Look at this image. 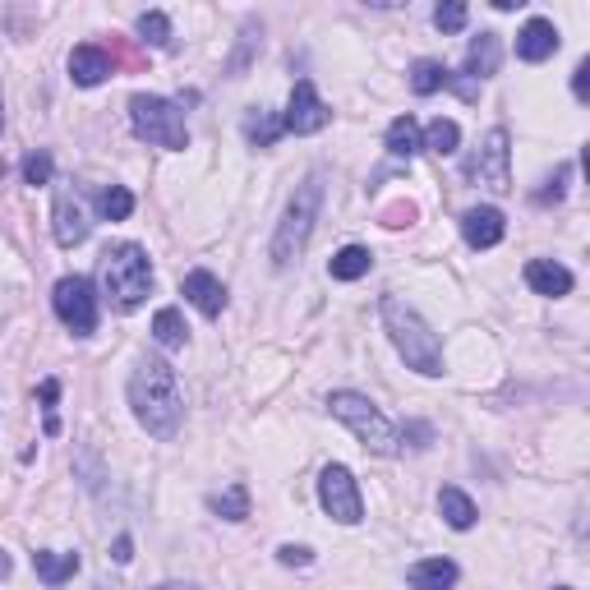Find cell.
I'll return each mask as SVG.
<instances>
[{"instance_id": "cell-1", "label": "cell", "mask_w": 590, "mask_h": 590, "mask_svg": "<svg viewBox=\"0 0 590 590\" xmlns=\"http://www.w3.org/2000/svg\"><path fill=\"white\" fill-rule=\"evenodd\" d=\"M130 407L134 420L144 424L153 438H176L180 420H185V397H180V379L176 369L162 356H144L130 374Z\"/></svg>"}, {"instance_id": "cell-2", "label": "cell", "mask_w": 590, "mask_h": 590, "mask_svg": "<svg viewBox=\"0 0 590 590\" xmlns=\"http://www.w3.org/2000/svg\"><path fill=\"white\" fill-rule=\"evenodd\" d=\"M98 287L107 296L111 310H138L153 291V264H148V249L144 245H107L98 258Z\"/></svg>"}, {"instance_id": "cell-3", "label": "cell", "mask_w": 590, "mask_h": 590, "mask_svg": "<svg viewBox=\"0 0 590 590\" xmlns=\"http://www.w3.org/2000/svg\"><path fill=\"white\" fill-rule=\"evenodd\" d=\"M383 327L397 346V356L407 360V369L424 374V379H438L443 374V346L430 333V323H424L401 296H383Z\"/></svg>"}, {"instance_id": "cell-4", "label": "cell", "mask_w": 590, "mask_h": 590, "mask_svg": "<svg viewBox=\"0 0 590 590\" xmlns=\"http://www.w3.org/2000/svg\"><path fill=\"white\" fill-rule=\"evenodd\" d=\"M319 208H323V171H310L300 180L296 199L287 203L277 222V235H272V268H291L300 264L304 245H310L314 235V222H319Z\"/></svg>"}, {"instance_id": "cell-5", "label": "cell", "mask_w": 590, "mask_h": 590, "mask_svg": "<svg viewBox=\"0 0 590 590\" xmlns=\"http://www.w3.org/2000/svg\"><path fill=\"white\" fill-rule=\"evenodd\" d=\"M327 407H333V415L346 424L350 434H356L369 453H379V457H397L401 453V434H397V424L374 407V401L365 397V392H350V388H342V392H333L327 397Z\"/></svg>"}, {"instance_id": "cell-6", "label": "cell", "mask_w": 590, "mask_h": 590, "mask_svg": "<svg viewBox=\"0 0 590 590\" xmlns=\"http://www.w3.org/2000/svg\"><path fill=\"white\" fill-rule=\"evenodd\" d=\"M130 125L153 148H167V153L190 148V125H185V111L176 102H167V98H153V92L130 98Z\"/></svg>"}, {"instance_id": "cell-7", "label": "cell", "mask_w": 590, "mask_h": 590, "mask_svg": "<svg viewBox=\"0 0 590 590\" xmlns=\"http://www.w3.org/2000/svg\"><path fill=\"white\" fill-rule=\"evenodd\" d=\"M52 304H56V319L75 337H92V333H98V296H92V281L88 277H60L56 291H52Z\"/></svg>"}, {"instance_id": "cell-8", "label": "cell", "mask_w": 590, "mask_h": 590, "mask_svg": "<svg viewBox=\"0 0 590 590\" xmlns=\"http://www.w3.org/2000/svg\"><path fill=\"white\" fill-rule=\"evenodd\" d=\"M319 503H323V512L333 516V522H342V526H356L360 516H365V499H360V485H356V476H350L346 466H323V476H319Z\"/></svg>"}, {"instance_id": "cell-9", "label": "cell", "mask_w": 590, "mask_h": 590, "mask_svg": "<svg viewBox=\"0 0 590 590\" xmlns=\"http://www.w3.org/2000/svg\"><path fill=\"white\" fill-rule=\"evenodd\" d=\"M327 121H333V111H327V102L319 98V88L310 79H300L291 88V98H287L281 130H287V134H319V130H327Z\"/></svg>"}, {"instance_id": "cell-10", "label": "cell", "mask_w": 590, "mask_h": 590, "mask_svg": "<svg viewBox=\"0 0 590 590\" xmlns=\"http://www.w3.org/2000/svg\"><path fill=\"white\" fill-rule=\"evenodd\" d=\"M512 148H508V130H489L485 134V148L480 157L470 162V176H480L493 194H508L512 190Z\"/></svg>"}, {"instance_id": "cell-11", "label": "cell", "mask_w": 590, "mask_h": 590, "mask_svg": "<svg viewBox=\"0 0 590 590\" xmlns=\"http://www.w3.org/2000/svg\"><path fill=\"white\" fill-rule=\"evenodd\" d=\"M52 231H56V245H60V249H75V245L88 241V212H84V203H79L75 190H60V194H56Z\"/></svg>"}, {"instance_id": "cell-12", "label": "cell", "mask_w": 590, "mask_h": 590, "mask_svg": "<svg viewBox=\"0 0 590 590\" xmlns=\"http://www.w3.org/2000/svg\"><path fill=\"white\" fill-rule=\"evenodd\" d=\"M503 231H508V218L493 203H480V208L461 212V235H466L470 249H493L503 241Z\"/></svg>"}, {"instance_id": "cell-13", "label": "cell", "mask_w": 590, "mask_h": 590, "mask_svg": "<svg viewBox=\"0 0 590 590\" xmlns=\"http://www.w3.org/2000/svg\"><path fill=\"white\" fill-rule=\"evenodd\" d=\"M111 75H115V60L102 52V46L84 42V46H75V52H69V79H75L79 88H98V84H107Z\"/></svg>"}, {"instance_id": "cell-14", "label": "cell", "mask_w": 590, "mask_h": 590, "mask_svg": "<svg viewBox=\"0 0 590 590\" xmlns=\"http://www.w3.org/2000/svg\"><path fill=\"white\" fill-rule=\"evenodd\" d=\"M180 291H185V300H190L194 310L208 314V319H218V314L226 310V287H222V281L212 277L208 268H194L190 277L180 281Z\"/></svg>"}, {"instance_id": "cell-15", "label": "cell", "mask_w": 590, "mask_h": 590, "mask_svg": "<svg viewBox=\"0 0 590 590\" xmlns=\"http://www.w3.org/2000/svg\"><path fill=\"white\" fill-rule=\"evenodd\" d=\"M558 52V29H554V19H531L522 33H516V56H522L526 65H539V60H549Z\"/></svg>"}, {"instance_id": "cell-16", "label": "cell", "mask_w": 590, "mask_h": 590, "mask_svg": "<svg viewBox=\"0 0 590 590\" xmlns=\"http://www.w3.org/2000/svg\"><path fill=\"white\" fill-rule=\"evenodd\" d=\"M526 287L535 296H572V272L558 264V258H531L526 264Z\"/></svg>"}, {"instance_id": "cell-17", "label": "cell", "mask_w": 590, "mask_h": 590, "mask_svg": "<svg viewBox=\"0 0 590 590\" xmlns=\"http://www.w3.org/2000/svg\"><path fill=\"white\" fill-rule=\"evenodd\" d=\"M457 563L453 558H420L415 568L407 572V581H411V590H453L457 586Z\"/></svg>"}, {"instance_id": "cell-18", "label": "cell", "mask_w": 590, "mask_h": 590, "mask_svg": "<svg viewBox=\"0 0 590 590\" xmlns=\"http://www.w3.org/2000/svg\"><path fill=\"white\" fill-rule=\"evenodd\" d=\"M499 60H503L499 33H480L476 42H470V52H466V75L470 79H493L499 75Z\"/></svg>"}, {"instance_id": "cell-19", "label": "cell", "mask_w": 590, "mask_h": 590, "mask_svg": "<svg viewBox=\"0 0 590 590\" xmlns=\"http://www.w3.org/2000/svg\"><path fill=\"white\" fill-rule=\"evenodd\" d=\"M438 512H443V522L453 526V531H470L476 526V503H470V493H461L457 485H443L438 489Z\"/></svg>"}, {"instance_id": "cell-20", "label": "cell", "mask_w": 590, "mask_h": 590, "mask_svg": "<svg viewBox=\"0 0 590 590\" xmlns=\"http://www.w3.org/2000/svg\"><path fill=\"white\" fill-rule=\"evenodd\" d=\"M33 572L46 581V586H65L69 577L79 572V554H56V549H37L33 554Z\"/></svg>"}, {"instance_id": "cell-21", "label": "cell", "mask_w": 590, "mask_h": 590, "mask_svg": "<svg viewBox=\"0 0 590 590\" xmlns=\"http://www.w3.org/2000/svg\"><path fill=\"white\" fill-rule=\"evenodd\" d=\"M369 268H374V254L365 245H346V249L333 254V264H327L333 281H360Z\"/></svg>"}, {"instance_id": "cell-22", "label": "cell", "mask_w": 590, "mask_h": 590, "mask_svg": "<svg viewBox=\"0 0 590 590\" xmlns=\"http://www.w3.org/2000/svg\"><path fill=\"white\" fill-rule=\"evenodd\" d=\"M185 337H190V327H185V319H180L176 304H167V310L153 314V342H157L162 350H180Z\"/></svg>"}, {"instance_id": "cell-23", "label": "cell", "mask_w": 590, "mask_h": 590, "mask_svg": "<svg viewBox=\"0 0 590 590\" xmlns=\"http://www.w3.org/2000/svg\"><path fill=\"white\" fill-rule=\"evenodd\" d=\"M420 148H424V138H420L415 115H397V121L388 125V153L392 157H415Z\"/></svg>"}, {"instance_id": "cell-24", "label": "cell", "mask_w": 590, "mask_h": 590, "mask_svg": "<svg viewBox=\"0 0 590 590\" xmlns=\"http://www.w3.org/2000/svg\"><path fill=\"white\" fill-rule=\"evenodd\" d=\"M420 138H424V148H430V153L453 157V153L461 148V125L447 121V115H438V121H430V130H424Z\"/></svg>"}, {"instance_id": "cell-25", "label": "cell", "mask_w": 590, "mask_h": 590, "mask_svg": "<svg viewBox=\"0 0 590 590\" xmlns=\"http://www.w3.org/2000/svg\"><path fill=\"white\" fill-rule=\"evenodd\" d=\"M281 134H287L281 130V115H272V111H249L245 115V138L254 148H272Z\"/></svg>"}, {"instance_id": "cell-26", "label": "cell", "mask_w": 590, "mask_h": 590, "mask_svg": "<svg viewBox=\"0 0 590 590\" xmlns=\"http://www.w3.org/2000/svg\"><path fill=\"white\" fill-rule=\"evenodd\" d=\"M447 69L443 60H415L411 65V92H420V98H430V92H438V88H447Z\"/></svg>"}, {"instance_id": "cell-27", "label": "cell", "mask_w": 590, "mask_h": 590, "mask_svg": "<svg viewBox=\"0 0 590 590\" xmlns=\"http://www.w3.org/2000/svg\"><path fill=\"white\" fill-rule=\"evenodd\" d=\"M218 516H226V522H245L249 516V489L245 485H231L222 493H212V503H208Z\"/></svg>"}, {"instance_id": "cell-28", "label": "cell", "mask_w": 590, "mask_h": 590, "mask_svg": "<svg viewBox=\"0 0 590 590\" xmlns=\"http://www.w3.org/2000/svg\"><path fill=\"white\" fill-rule=\"evenodd\" d=\"M98 212H102V222H125L134 212V194L125 185H107V190H98Z\"/></svg>"}, {"instance_id": "cell-29", "label": "cell", "mask_w": 590, "mask_h": 590, "mask_svg": "<svg viewBox=\"0 0 590 590\" xmlns=\"http://www.w3.org/2000/svg\"><path fill=\"white\" fill-rule=\"evenodd\" d=\"M138 37H144L148 46H167V42H171V19L162 14V10L138 14Z\"/></svg>"}, {"instance_id": "cell-30", "label": "cell", "mask_w": 590, "mask_h": 590, "mask_svg": "<svg viewBox=\"0 0 590 590\" xmlns=\"http://www.w3.org/2000/svg\"><path fill=\"white\" fill-rule=\"evenodd\" d=\"M52 153H29L23 157V180L29 185H52Z\"/></svg>"}, {"instance_id": "cell-31", "label": "cell", "mask_w": 590, "mask_h": 590, "mask_svg": "<svg viewBox=\"0 0 590 590\" xmlns=\"http://www.w3.org/2000/svg\"><path fill=\"white\" fill-rule=\"evenodd\" d=\"M434 23H438V33H461L466 29V5L461 0H447V5L434 10Z\"/></svg>"}, {"instance_id": "cell-32", "label": "cell", "mask_w": 590, "mask_h": 590, "mask_svg": "<svg viewBox=\"0 0 590 590\" xmlns=\"http://www.w3.org/2000/svg\"><path fill=\"white\" fill-rule=\"evenodd\" d=\"M277 558L287 563V568H310V563H314V549H304V545H281Z\"/></svg>"}, {"instance_id": "cell-33", "label": "cell", "mask_w": 590, "mask_h": 590, "mask_svg": "<svg viewBox=\"0 0 590 590\" xmlns=\"http://www.w3.org/2000/svg\"><path fill=\"white\" fill-rule=\"evenodd\" d=\"M249 52H254V29H245V46H241V52H235V60H231V79H241V75H245Z\"/></svg>"}, {"instance_id": "cell-34", "label": "cell", "mask_w": 590, "mask_h": 590, "mask_svg": "<svg viewBox=\"0 0 590 590\" xmlns=\"http://www.w3.org/2000/svg\"><path fill=\"white\" fill-rule=\"evenodd\" d=\"M572 92H577V102H586V98H590V60H581V65H577V75H572Z\"/></svg>"}, {"instance_id": "cell-35", "label": "cell", "mask_w": 590, "mask_h": 590, "mask_svg": "<svg viewBox=\"0 0 590 590\" xmlns=\"http://www.w3.org/2000/svg\"><path fill=\"white\" fill-rule=\"evenodd\" d=\"M130 549H134V545H130V535H121V539H115V549H111V558H115V563H130V558H134Z\"/></svg>"}, {"instance_id": "cell-36", "label": "cell", "mask_w": 590, "mask_h": 590, "mask_svg": "<svg viewBox=\"0 0 590 590\" xmlns=\"http://www.w3.org/2000/svg\"><path fill=\"white\" fill-rule=\"evenodd\" d=\"M10 568H14V563H10V554L0 549V577H10Z\"/></svg>"}, {"instance_id": "cell-37", "label": "cell", "mask_w": 590, "mask_h": 590, "mask_svg": "<svg viewBox=\"0 0 590 590\" xmlns=\"http://www.w3.org/2000/svg\"><path fill=\"white\" fill-rule=\"evenodd\" d=\"M157 590H190V586H176V581H171V586H157Z\"/></svg>"}, {"instance_id": "cell-38", "label": "cell", "mask_w": 590, "mask_h": 590, "mask_svg": "<svg viewBox=\"0 0 590 590\" xmlns=\"http://www.w3.org/2000/svg\"><path fill=\"white\" fill-rule=\"evenodd\" d=\"M0 130H5V111H0Z\"/></svg>"}, {"instance_id": "cell-39", "label": "cell", "mask_w": 590, "mask_h": 590, "mask_svg": "<svg viewBox=\"0 0 590 590\" xmlns=\"http://www.w3.org/2000/svg\"><path fill=\"white\" fill-rule=\"evenodd\" d=\"M554 590H572V586H554Z\"/></svg>"}]
</instances>
